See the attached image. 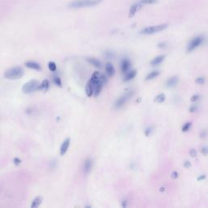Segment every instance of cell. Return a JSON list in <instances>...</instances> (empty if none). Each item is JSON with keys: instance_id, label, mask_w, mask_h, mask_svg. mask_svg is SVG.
<instances>
[{"instance_id": "cell-25", "label": "cell", "mask_w": 208, "mask_h": 208, "mask_svg": "<svg viewBox=\"0 0 208 208\" xmlns=\"http://www.w3.org/2000/svg\"><path fill=\"white\" fill-rule=\"evenodd\" d=\"M205 82H206V79L203 77H199L195 80V83L197 85H203Z\"/></svg>"}, {"instance_id": "cell-40", "label": "cell", "mask_w": 208, "mask_h": 208, "mask_svg": "<svg viewBox=\"0 0 208 208\" xmlns=\"http://www.w3.org/2000/svg\"><path fill=\"white\" fill-rule=\"evenodd\" d=\"M164 191H165V187H160V188H159V192H160V193H164Z\"/></svg>"}, {"instance_id": "cell-6", "label": "cell", "mask_w": 208, "mask_h": 208, "mask_svg": "<svg viewBox=\"0 0 208 208\" xmlns=\"http://www.w3.org/2000/svg\"><path fill=\"white\" fill-rule=\"evenodd\" d=\"M133 90H129L128 91V92H126L125 94H123L121 97H120L116 100V102L115 103V107L117 109L122 107L128 102V100L133 96Z\"/></svg>"}, {"instance_id": "cell-2", "label": "cell", "mask_w": 208, "mask_h": 208, "mask_svg": "<svg viewBox=\"0 0 208 208\" xmlns=\"http://www.w3.org/2000/svg\"><path fill=\"white\" fill-rule=\"evenodd\" d=\"M102 0H76L69 4L71 8H81L87 7H94L101 3Z\"/></svg>"}, {"instance_id": "cell-14", "label": "cell", "mask_w": 208, "mask_h": 208, "mask_svg": "<svg viewBox=\"0 0 208 208\" xmlns=\"http://www.w3.org/2000/svg\"><path fill=\"white\" fill-rule=\"evenodd\" d=\"M26 67L29 68L31 69L36 70V71H40L41 70V66L39 64L36 63V62H33V61H29L25 63Z\"/></svg>"}, {"instance_id": "cell-35", "label": "cell", "mask_w": 208, "mask_h": 208, "mask_svg": "<svg viewBox=\"0 0 208 208\" xmlns=\"http://www.w3.org/2000/svg\"><path fill=\"white\" fill-rule=\"evenodd\" d=\"M191 113L195 112L197 111V106L196 105H192L190 107V110H189Z\"/></svg>"}, {"instance_id": "cell-31", "label": "cell", "mask_w": 208, "mask_h": 208, "mask_svg": "<svg viewBox=\"0 0 208 208\" xmlns=\"http://www.w3.org/2000/svg\"><path fill=\"white\" fill-rule=\"evenodd\" d=\"M178 177H179V173H178V172H177V171H173V172L171 173V178H172V179L176 180V179H177Z\"/></svg>"}, {"instance_id": "cell-33", "label": "cell", "mask_w": 208, "mask_h": 208, "mask_svg": "<svg viewBox=\"0 0 208 208\" xmlns=\"http://www.w3.org/2000/svg\"><path fill=\"white\" fill-rule=\"evenodd\" d=\"M191 166H192V164H191V163L190 162V161H185L184 164H183V167L185 168H187V169H189V168H191Z\"/></svg>"}, {"instance_id": "cell-4", "label": "cell", "mask_w": 208, "mask_h": 208, "mask_svg": "<svg viewBox=\"0 0 208 208\" xmlns=\"http://www.w3.org/2000/svg\"><path fill=\"white\" fill-rule=\"evenodd\" d=\"M168 28V25L167 24H163V25H155V26H150V27H146L145 29H143L141 31L140 33L142 34L145 35H151V34H155L156 33H159L161 31L164 30L165 29Z\"/></svg>"}, {"instance_id": "cell-24", "label": "cell", "mask_w": 208, "mask_h": 208, "mask_svg": "<svg viewBox=\"0 0 208 208\" xmlns=\"http://www.w3.org/2000/svg\"><path fill=\"white\" fill-rule=\"evenodd\" d=\"M53 81H54V83H55L56 86H58L59 87H62V82H61L60 78L59 77H57V76L53 77Z\"/></svg>"}, {"instance_id": "cell-23", "label": "cell", "mask_w": 208, "mask_h": 208, "mask_svg": "<svg viewBox=\"0 0 208 208\" xmlns=\"http://www.w3.org/2000/svg\"><path fill=\"white\" fill-rule=\"evenodd\" d=\"M191 127H192V123H191V122H187V123H185V124L183 125V127H182V132L186 133L188 131H190Z\"/></svg>"}, {"instance_id": "cell-26", "label": "cell", "mask_w": 208, "mask_h": 208, "mask_svg": "<svg viewBox=\"0 0 208 208\" xmlns=\"http://www.w3.org/2000/svg\"><path fill=\"white\" fill-rule=\"evenodd\" d=\"M48 68H49V69L51 70V72H55V71H56V64H55V63L51 61V62L48 64Z\"/></svg>"}, {"instance_id": "cell-18", "label": "cell", "mask_w": 208, "mask_h": 208, "mask_svg": "<svg viewBox=\"0 0 208 208\" xmlns=\"http://www.w3.org/2000/svg\"><path fill=\"white\" fill-rule=\"evenodd\" d=\"M160 75V72L159 71H153L151 73L148 74L147 76L146 77V81H151V80H153L155 78L158 77Z\"/></svg>"}, {"instance_id": "cell-12", "label": "cell", "mask_w": 208, "mask_h": 208, "mask_svg": "<svg viewBox=\"0 0 208 208\" xmlns=\"http://www.w3.org/2000/svg\"><path fill=\"white\" fill-rule=\"evenodd\" d=\"M136 75H137V71L136 70H130V71H129L128 73H125L124 81H129L133 80L136 77Z\"/></svg>"}, {"instance_id": "cell-37", "label": "cell", "mask_w": 208, "mask_h": 208, "mask_svg": "<svg viewBox=\"0 0 208 208\" xmlns=\"http://www.w3.org/2000/svg\"><path fill=\"white\" fill-rule=\"evenodd\" d=\"M200 136H201V138H206V137L207 136V130H203V131H202V132H201V134H200Z\"/></svg>"}, {"instance_id": "cell-28", "label": "cell", "mask_w": 208, "mask_h": 208, "mask_svg": "<svg viewBox=\"0 0 208 208\" xmlns=\"http://www.w3.org/2000/svg\"><path fill=\"white\" fill-rule=\"evenodd\" d=\"M190 155L192 157V158H195V157H197L198 155V153H197V151L194 149V148H192L190 150Z\"/></svg>"}, {"instance_id": "cell-27", "label": "cell", "mask_w": 208, "mask_h": 208, "mask_svg": "<svg viewBox=\"0 0 208 208\" xmlns=\"http://www.w3.org/2000/svg\"><path fill=\"white\" fill-rule=\"evenodd\" d=\"M157 2V0H141L140 3L142 4H154Z\"/></svg>"}, {"instance_id": "cell-39", "label": "cell", "mask_w": 208, "mask_h": 208, "mask_svg": "<svg viewBox=\"0 0 208 208\" xmlns=\"http://www.w3.org/2000/svg\"><path fill=\"white\" fill-rule=\"evenodd\" d=\"M126 203H127V201H123V202H122V207H127Z\"/></svg>"}, {"instance_id": "cell-30", "label": "cell", "mask_w": 208, "mask_h": 208, "mask_svg": "<svg viewBox=\"0 0 208 208\" xmlns=\"http://www.w3.org/2000/svg\"><path fill=\"white\" fill-rule=\"evenodd\" d=\"M152 131H153V129H152L151 127H149V128H147L145 130V135H146V137H150V136L151 135Z\"/></svg>"}, {"instance_id": "cell-3", "label": "cell", "mask_w": 208, "mask_h": 208, "mask_svg": "<svg viewBox=\"0 0 208 208\" xmlns=\"http://www.w3.org/2000/svg\"><path fill=\"white\" fill-rule=\"evenodd\" d=\"M24 75V70L21 67H13L8 69L4 73V77L9 80H17Z\"/></svg>"}, {"instance_id": "cell-17", "label": "cell", "mask_w": 208, "mask_h": 208, "mask_svg": "<svg viewBox=\"0 0 208 208\" xmlns=\"http://www.w3.org/2000/svg\"><path fill=\"white\" fill-rule=\"evenodd\" d=\"M87 60H88V62H89L91 65L94 66V67L98 68H102V63H101L99 60H97V59H94V58H89Z\"/></svg>"}, {"instance_id": "cell-19", "label": "cell", "mask_w": 208, "mask_h": 208, "mask_svg": "<svg viewBox=\"0 0 208 208\" xmlns=\"http://www.w3.org/2000/svg\"><path fill=\"white\" fill-rule=\"evenodd\" d=\"M42 198H41V197H37V198L33 201L32 205H31V208L38 207L39 206L41 205V203H42Z\"/></svg>"}, {"instance_id": "cell-34", "label": "cell", "mask_w": 208, "mask_h": 208, "mask_svg": "<svg viewBox=\"0 0 208 208\" xmlns=\"http://www.w3.org/2000/svg\"><path fill=\"white\" fill-rule=\"evenodd\" d=\"M158 47L160 48V49H164V48L167 47V43L166 42H159L158 44Z\"/></svg>"}, {"instance_id": "cell-11", "label": "cell", "mask_w": 208, "mask_h": 208, "mask_svg": "<svg viewBox=\"0 0 208 208\" xmlns=\"http://www.w3.org/2000/svg\"><path fill=\"white\" fill-rule=\"evenodd\" d=\"M178 81H179L178 77L174 76V77H172L168 79V81L166 82V85H167V86L168 87V88H173V87H175L177 85Z\"/></svg>"}, {"instance_id": "cell-1", "label": "cell", "mask_w": 208, "mask_h": 208, "mask_svg": "<svg viewBox=\"0 0 208 208\" xmlns=\"http://www.w3.org/2000/svg\"><path fill=\"white\" fill-rule=\"evenodd\" d=\"M107 77L103 74L100 73L99 72H94L93 73L90 80L89 81V83L90 84L94 90V95L96 97L99 96V94L101 93L103 85L107 82Z\"/></svg>"}, {"instance_id": "cell-32", "label": "cell", "mask_w": 208, "mask_h": 208, "mask_svg": "<svg viewBox=\"0 0 208 208\" xmlns=\"http://www.w3.org/2000/svg\"><path fill=\"white\" fill-rule=\"evenodd\" d=\"M201 153H202V155H208V147L207 146H203V147L201 148Z\"/></svg>"}, {"instance_id": "cell-38", "label": "cell", "mask_w": 208, "mask_h": 208, "mask_svg": "<svg viewBox=\"0 0 208 208\" xmlns=\"http://www.w3.org/2000/svg\"><path fill=\"white\" fill-rule=\"evenodd\" d=\"M14 162H15L16 164H19L21 163V160L19 159H14Z\"/></svg>"}, {"instance_id": "cell-8", "label": "cell", "mask_w": 208, "mask_h": 208, "mask_svg": "<svg viewBox=\"0 0 208 208\" xmlns=\"http://www.w3.org/2000/svg\"><path fill=\"white\" fill-rule=\"evenodd\" d=\"M143 4L142 3H134V4L133 5L131 8H130V10H129V17H133V16H134L135 14L138 12L140 9L142 8Z\"/></svg>"}, {"instance_id": "cell-16", "label": "cell", "mask_w": 208, "mask_h": 208, "mask_svg": "<svg viewBox=\"0 0 208 208\" xmlns=\"http://www.w3.org/2000/svg\"><path fill=\"white\" fill-rule=\"evenodd\" d=\"M92 165H93V162L90 159H87L85 161V164H84V172H85V173L87 174L90 172L91 168H92Z\"/></svg>"}, {"instance_id": "cell-21", "label": "cell", "mask_w": 208, "mask_h": 208, "mask_svg": "<svg viewBox=\"0 0 208 208\" xmlns=\"http://www.w3.org/2000/svg\"><path fill=\"white\" fill-rule=\"evenodd\" d=\"M165 99H166V95H165L164 94H158L155 98L154 101L155 103H164Z\"/></svg>"}, {"instance_id": "cell-13", "label": "cell", "mask_w": 208, "mask_h": 208, "mask_svg": "<svg viewBox=\"0 0 208 208\" xmlns=\"http://www.w3.org/2000/svg\"><path fill=\"white\" fill-rule=\"evenodd\" d=\"M164 59H165L164 55H159V56L155 57V59H153V60L151 61V65H152V66H157V65L160 64L164 60Z\"/></svg>"}, {"instance_id": "cell-10", "label": "cell", "mask_w": 208, "mask_h": 208, "mask_svg": "<svg viewBox=\"0 0 208 208\" xmlns=\"http://www.w3.org/2000/svg\"><path fill=\"white\" fill-rule=\"evenodd\" d=\"M69 146H70V139L67 138L64 142L62 143V145H61L60 152L61 155L62 156L64 155L65 154L67 153L68 150V148H69Z\"/></svg>"}, {"instance_id": "cell-15", "label": "cell", "mask_w": 208, "mask_h": 208, "mask_svg": "<svg viewBox=\"0 0 208 208\" xmlns=\"http://www.w3.org/2000/svg\"><path fill=\"white\" fill-rule=\"evenodd\" d=\"M106 73L107 74V76L112 77L114 76L115 74V68H114V66H113L111 63H107L106 64Z\"/></svg>"}, {"instance_id": "cell-20", "label": "cell", "mask_w": 208, "mask_h": 208, "mask_svg": "<svg viewBox=\"0 0 208 208\" xmlns=\"http://www.w3.org/2000/svg\"><path fill=\"white\" fill-rule=\"evenodd\" d=\"M49 89V81L47 80H44L40 84L38 88V90H45L47 91Z\"/></svg>"}, {"instance_id": "cell-9", "label": "cell", "mask_w": 208, "mask_h": 208, "mask_svg": "<svg viewBox=\"0 0 208 208\" xmlns=\"http://www.w3.org/2000/svg\"><path fill=\"white\" fill-rule=\"evenodd\" d=\"M130 66H131L130 61L128 59H124L121 61V64H120V69H121L122 73L125 74L126 73H128L129 71Z\"/></svg>"}, {"instance_id": "cell-36", "label": "cell", "mask_w": 208, "mask_h": 208, "mask_svg": "<svg viewBox=\"0 0 208 208\" xmlns=\"http://www.w3.org/2000/svg\"><path fill=\"white\" fill-rule=\"evenodd\" d=\"M206 178H207V176H206L205 174H203V175H201V176H199L197 178V181H204V180H205Z\"/></svg>"}, {"instance_id": "cell-5", "label": "cell", "mask_w": 208, "mask_h": 208, "mask_svg": "<svg viewBox=\"0 0 208 208\" xmlns=\"http://www.w3.org/2000/svg\"><path fill=\"white\" fill-rule=\"evenodd\" d=\"M40 84L38 81L37 80H31L29 81L26 82L23 87H22V91L25 94H30L36 90H38V88Z\"/></svg>"}, {"instance_id": "cell-7", "label": "cell", "mask_w": 208, "mask_h": 208, "mask_svg": "<svg viewBox=\"0 0 208 208\" xmlns=\"http://www.w3.org/2000/svg\"><path fill=\"white\" fill-rule=\"evenodd\" d=\"M203 37H202V36H197V37H195L194 38H193L190 42V43L188 45V47H187V51L192 52L193 51H194L196 48L198 47L203 42Z\"/></svg>"}, {"instance_id": "cell-29", "label": "cell", "mask_w": 208, "mask_h": 208, "mask_svg": "<svg viewBox=\"0 0 208 208\" xmlns=\"http://www.w3.org/2000/svg\"><path fill=\"white\" fill-rule=\"evenodd\" d=\"M199 99L200 96L198 95V94H194V95L190 98V102L191 103H195V102H197Z\"/></svg>"}, {"instance_id": "cell-22", "label": "cell", "mask_w": 208, "mask_h": 208, "mask_svg": "<svg viewBox=\"0 0 208 208\" xmlns=\"http://www.w3.org/2000/svg\"><path fill=\"white\" fill-rule=\"evenodd\" d=\"M86 95L88 97H92L94 95V90L91 86V85L90 83H87L86 86Z\"/></svg>"}]
</instances>
